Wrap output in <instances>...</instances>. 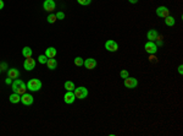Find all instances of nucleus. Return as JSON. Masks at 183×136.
Wrapping results in <instances>:
<instances>
[{
	"instance_id": "26",
	"label": "nucleus",
	"mask_w": 183,
	"mask_h": 136,
	"mask_svg": "<svg viewBox=\"0 0 183 136\" xmlns=\"http://www.w3.org/2000/svg\"><path fill=\"white\" fill-rule=\"evenodd\" d=\"M56 19L57 20H63V19H65V13H63L62 11H59L56 13Z\"/></svg>"
},
{
	"instance_id": "23",
	"label": "nucleus",
	"mask_w": 183,
	"mask_h": 136,
	"mask_svg": "<svg viewBox=\"0 0 183 136\" xmlns=\"http://www.w3.org/2000/svg\"><path fill=\"white\" fill-rule=\"evenodd\" d=\"M83 63H84V60L81 57H76L75 58V65L76 66H82L83 65Z\"/></svg>"
},
{
	"instance_id": "12",
	"label": "nucleus",
	"mask_w": 183,
	"mask_h": 136,
	"mask_svg": "<svg viewBox=\"0 0 183 136\" xmlns=\"http://www.w3.org/2000/svg\"><path fill=\"white\" fill-rule=\"evenodd\" d=\"M156 15L159 17H162V19H165L166 16L170 15V10H168L166 6H159L156 9Z\"/></svg>"
},
{
	"instance_id": "19",
	"label": "nucleus",
	"mask_w": 183,
	"mask_h": 136,
	"mask_svg": "<svg viewBox=\"0 0 183 136\" xmlns=\"http://www.w3.org/2000/svg\"><path fill=\"white\" fill-rule=\"evenodd\" d=\"M32 49L29 48V47H25L23 49H22V55H23L25 58H29V57H32Z\"/></svg>"
},
{
	"instance_id": "4",
	"label": "nucleus",
	"mask_w": 183,
	"mask_h": 136,
	"mask_svg": "<svg viewBox=\"0 0 183 136\" xmlns=\"http://www.w3.org/2000/svg\"><path fill=\"white\" fill-rule=\"evenodd\" d=\"M105 49H106L108 52H117L118 50V44L115 42L114 39H109L106 43H105Z\"/></svg>"
},
{
	"instance_id": "24",
	"label": "nucleus",
	"mask_w": 183,
	"mask_h": 136,
	"mask_svg": "<svg viewBox=\"0 0 183 136\" xmlns=\"http://www.w3.org/2000/svg\"><path fill=\"white\" fill-rule=\"evenodd\" d=\"M77 1H78V4L79 5H89V4L92 3V0H77Z\"/></svg>"
},
{
	"instance_id": "16",
	"label": "nucleus",
	"mask_w": 183,
	"mask_h": 136,
	"mask_svg": "<svg viewBox=\"0 0 183 136\" xmlns=\"http://www.w3.org/2000/svg\"><path fill=\"white\" fill-rule=\"evenodd\" d=\"M47 65H48V69H50V70H55V69L57 67V61H56V59H54V58L48 59Z\"/></svg>"
},
{
	"instance_id": "11",
	"label": "nucleus",
	"mask_w": 183,
	"mask_h": 136,
	"mask_svg": "<svg viewBox=\"0 0 183 136\" xmlns=\"http://www.w3.org/2000/svg\"><path fill=\"white\" fill-rule=\"evenodd\" d=\"M83 65L85 66V69L93 70V69H95V66H97V60L93 59V58H88V59H85V60H84Z\"/></svg>"
},
{
	"instance_id": "10",
	"label": "nucleus",
	"mask_w": 183,
	"mask_h": 136,
	"mask_svg": "<svg viewBox=\"0 0 183 136\" xmlns=\"http://www.w3.org/2000/svg\"><path fill=\"white\" fill-rule=\"evenodd\" d=\"M125 86L127 88H136L137 87V85H138V81H137V79H134V77H126L125 79Z\"/></svg>"
},
{
	"instance_id": "32",
	"label": "nucleus",
	"mask_w": 183,
	"mask_h": 136,
	"mask_svg": "<svg viewBox=\"0 0 183 136\" xmlns=\"http://www.w3.org/2000/svg\"><path fill=\"white\" fill-rule=\"evenodd\" d=\"M128 1H130L131 4H137L138 3V0H128Z\"/></svg>"
},
{
	"instance_id": "34",
	"label": "nucleus",
	"mask_w": 183,
	"mask_h": 136,
	"mask_svg": "<svg viewBox=\"0 0 183 136\" xmlns=\"http://www.w3.org/2000/svg\"><path fill=\"white\" fill-rule=\"evenodd\" d=\"M0 74H1V69H0Z\"/></svg>"
},
{
	"instance_id": "8",
	"label": "nucleus",
	"mask_w": 183,
	"mask_h": 136,
	"mask_svg": "<svg viewBox=\"0 0 183 136\" xmlns=\"http://www.w3.org/2000/svg\"><path fill=\"white\" fill-rule=\"evenodd\" d=\"M21 102L25 104V106H31V104H33V102H34V98H33V96L32 94H29V93H23L21 96Z\"/></svg>"
},
{
	"instance_id": "28",
	"label": "nucleus",
	"mask_w": 183,
	"mask_h": 136,
	"mask_svg": "<svg viewBox=\"0 0 183 136\" xmlns=\"http://www.w3.org/2000/svg\"><path fill=\"white\" fill-rule=\"evenodd\" d=\"M149 59H150V61H152V63H154V61H158V59L154 57V54H150V58H149Z\"/></svg>"
},
{
	"instance_id": "6",
	"label": "nucleus",
	"mask_w": 183,
	"mask_h": 136,
	"mask_svg": "<svg viewBox=\"0 0 183 136\" xmlns=\"http://www.w3.org/2000/svg\"><path fill=\"white\" fill-rule=\"evenodd\" d=\"M43 9L48 12H53L56 9V4H55L54 0H45L43 3Z\"/></svg>"
},
{
	"instance_id": "9",
	"label": "nucleus",
	"mask_w": 183,
	"mask_h": 136,
	"mask_svg": "<svg viewBox=\"0 0 183 136\" xmlns=\"http://www.w3.org/2000/svg\"><path fill=\"white\" fill-rule=\"evenodd\" d=\"M75 101H76V96L73 93V91H67L65 93V96H63V102L66 104H72Z\"/></svg>"
},
{
	"instance_id": "22",
	"label": "nucleus",
	"mask_w": 183,
	"mask_h": 136,
	"mask_svg": "<svg viewBox=\"0 0 183 136\" xmlns=\"http://www.w3.org/2000/svg\"><path fill=\"white\" fill-rule=\"evenodd\" d=\"M38 61L40 63V64H47V61H48V57L45 55V54H42V55H39V57H38Z\"/></svg>"
},
{
	"instance_id": "18",
	"label": "nucleus",
	"mask_w": 183,
	"mask_h": 136,
	"mask_svg": "<svg viewBox=\"0 0 183 136\" xmlns=\"http://www.w3.org/2000/svg\"><path fill=\"white\" fill-rule=\"evenodd\" d=\"M175 24H176V20L173 19L172 16H170V15H168V16H166V17H165V25H166V26H170V27H172V26L175 25Z\"/></svg>"
},
{
	"instance_id": "29",
	"label": "nucleus",
	"mask_w": 183,
	"mask_h": 136,
	"mask_svg": "<svg viewBox=\"0 0 183 136\" xmlns=\"http://www.w3.org/2000/svg\"><path fill=\"white\" fill-rule=\"evenodd\" d=\"M162 45V40L161 39H156V47H161Z\"/></svg>"
},
{
	"instance_id": "17",
	"label": "nucleus",
	"mask_w": 183,
	"mask_h": 136,
	"mask_svg": "<svg viewBox=\"0 0 183 136\" xmlns=\"http://www.w3.org/2000/svg\"><path fill=\"white\" fill-rule=\"evenodd\" d=\"M9 99H10V103H13V104H16L21 101V96L18 93H15L13 92L12 94H10V97H9Z\"/></svg>"
},
{
	"instance_id": "20",
	"label": "nucleus",
	"mask_w": 183,
	"mask_h": 136,
	"mask_svg": "<svg viewBox=\"0 0 183 136\" xmlns=\"http://www.w3.org/2000/svg\"><path fill=\"white\" fill-rule=\"evenodd\" d=\"M63 87H65L66 91H73L76 88V86H75V83H73L72 81H66L65 85H63Z\"/></svg>"
},
{
	"instance_id": "30",
	"label": "nucleus",
	"mask_w": 183,
	"mask_h": 136,
	"mask_svg": "<svg viewBox=\"0 0 183 136\" xmlns=\"http://www.w3.org/2000/svg\"><path fill=\"white\" fill-rule=\"evenodd\" d=\"M5 83H7V85H10V83H12V79H10V77H7V79L5 80Z\"/></svg>"
},
{
	"instance_id": "7",
	"label": "nucleus",
	"mask_w": 183,
	"mask_h": 136,
	"mask_svg": "<svg viewBox=\"0 0 183 136\" xmlns=\"http://www.w3.org/2000/svg\"><path fill=\"white\" fill-rule=\"evenodd\" d=\"M23 67L27 71H32L35 67V60L34 59H32V57L26 58V60L23 61Z\"/></svg>"
},
{
	"instance_id": "14",
	"label": "nucleus",
	"mask_w": 183,
	"mask_h": 136,
	"mask_svg": "<svg viewBox=\"0 0 183 136\" xmlns=\"http://www.w3.org/2000/svg\"><path fill=\"white\" fill-rule=\"evenodd\" d=\"M7 77L13 79V80L18 79V77H20V71H18L17 69H15V67H11V69H7Z\"/></svg>"
},
{
	"instance_id": "25",
	"label": "nucleus",
	"mask_w": 183,
	"mask_h": 136,
	"mask_svg": "<svg viewBox=\"0 0 183 136\" xmlns=\"http://www.w3.org/2000/svg\"><path fill=\"white\" fill-rule=\"evenodd\" d=\"M120 76L122 79H126V77H128V76H130V72H128L127 70H122L121 72H120Z\"/></svg>"
},
{
	"instance_id": "33",
	"label": "nucleus",
	"mask_w": 183,
	"mask_h": 136,
	"mask_svg": "<svg viewBox=\"0 0 183 136\" xmlns=\"http://www.w3.org/2000/svg\"><path fill=\"white\" fill-rule=\"evenodd\" d=\"M3 7H4V1H3V0H0V10H1Z\"/></svg>"
},
{
	"instance_id": "13",
	"label": "nucleus",
	"mask_w": 183,
	"mask_h": 136,
	"mask_svg": "<svg viewBox=\"0 0 183 136\" xmlns=\"http://www.w3.org/2000/svg\"><path fill=\"white\" fill-rule=\"evenodd\" d=\"M146 37H148L149 40L154 42V40H156V39H160V34L156 30H149L148 33H146Z\"/></svg>"
},
{
	"instance_id": "2",
	"label": "nucleus",
	"mask_w": 183,
	"mask_h": 136,
	"mask_svg": "<svg viewBox=\"0 0 183 136\" xmlns=\"http://www.w3.org/2000/svg\"><path fill=\"white\" fill-rule=\"evenodd\" d=\"M40 88H42V81L38 79H32L27 83V90H29L31 92H35V91H39Z\"/></svg>"
},
{
	"instance_id": "3",
	"label": "nucleus",
	"mask_w": 183,
	"mask_h": 136,
	"mask_svg": "<svg viewBox=\"0 0 183 136\" xmlns=\"http://www.w3.org/2000/svg\"><path fill=\"white\" fill-rule=\"evenodd\" d=\"M73 93H75L76 98L84 99V98H87V96H88V88L83 87V86H81V87H76L75 90H73Z\"/></svg>"
},
{
	"instance_id": "5",
	"label": "nucleus",
	"mask_w": 183,
	"mask_h": 136,
	"mask_svg": "<svg viewBox=\"0 0 183 136\" xmlns=\"http://www.w3.org/2000/svg\"><path fill=\"white\" fill-rule=\"evenodd\" d=\"M144 49H145V52L149 53V54H156V52H158L156 44H155L154 42H152V40H149V42L145 43Z\"/></svg>"
},
{
	"instance_id": "15",
	"label": "nucleus",
	"mask_w": 183,
	"mask_h": 136,
	"mask_svg": "<svg viewBox=\"0 0 183 136\" xmlns=\"http://www.w3.org/2000/svg\"><path fill=\"white\" fill-rule=\"evenodd\" d=\"M56 49H55L54 47H49V48H47L45 49V55L48 57V59H50V58H55L56 57Z\"/></svg>"
},
{
	"instance_id": "1",
	"label": "nucleus",
	"mask_w": 183,
	"mask_h": 136,
	"mask_svg": "<svg viewBox=\"0 0 183 136\" xmlns=\"http://www.w3.org/2000/svg\"><path fill=\"white\" fill-rule=\"evenodd\" d=\"M11 86H12V91H13V92L18 93L20 96H22L23 93H26V91H27V85L22 80H20V79H16L11 83Z\"/></svg>"
},
{
	"instance_id": "27",
	"label": "nucleus",
	"mask_w": 183,
	"mask_h": 136,
	"mask_svg": "<svg viewBox=\"0 0 183 136\" xmlns=\"http://www.w3.org/2000/svg\"><path fill=\"white\" fill-rule=\"evenodd\" d=\"M0 69H1V71H3V70H6V69H9V67H7V65H6V63H1V64H0Z\"/></svg>"
},
{
	"instance_id": "21",
	"label": "nucleus",
	"mask_w": 183,
	"mask_h": 136,
	"mask_svg": "<svg viewBox=\"0 0 183 136\" xmlns=\"http://www.w3.org/2000/svg\"><path fill=\"white\" fill-rule=\"evenodd\" d=\"M56 15H55V13H51L50 12L49 13V16L47 17V21L49 22V24H55V22H56Z\"/></svg>"
},
{
	"instance_id": "31",
	"label": "nucleus",
	"mask_w": 183,
	"mask_h": 136,
	"mask_svg": "<svg viewBox=\"0 0 183 136\" xmlns=\"http://www.w3.org/2000/svg\"><path fill=\"white\" fill-rule=\"evenodd\" d=\"M178 72H180L181 75L183 74V66H182V65H180V66H178Z\"/></svg>"
}]
</instances>
